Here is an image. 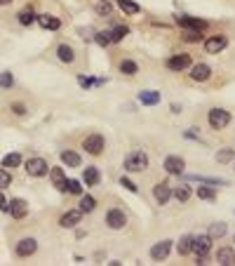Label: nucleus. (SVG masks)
I'll return each mask as SVG.
<instances>
[{"label":"nucleus","instance_id":"obj_1","mask_svg":"<svg viewBox=\"0 0 235 266\" xmlns=\"http://www.w3.org/2000/svg\"><path fill=\"white\" fill-rule=\"evenodd\" d=\"M125 169L127 172H143V169H148V156L137 148V151H132L127 158H125Z\"/></svg>","mask_w":235,"mask_h":266},{"label":"nucleus","instance_id":"obj_2","mask_svg":"<svg viewBox=\"0 0 235 266\" xmlns=\"http://www.w3.org/2000/svg\"><path fill=\"white\" fill-rule=\"evenodd\" d=\"M207 121H210L212 130H223V127L231 125V113L226 109H212L210 116H207Z\"/></svg>","mask_w":235,"mask_h":266},{"label":"nucleus","instance_id":"obj_3","mask_svg":"<svg viewBox=\"0 0 235 266\" xmlns=\"http://www.w3.org/2000/svg\"><path fill=\"white\" fill-rule=\"evenodd\" d=\"M82 148H85L90 156H101L106 148V139L101 134H90V137L82 142Z\"/></svg>","mask_w":235,"mask_h":266},{"label":"nucleus","instance_id":"obj_4","mask_svg":"<svg viewBox=\"0 0 235 266\" xmlns=\"http://www.w3.org/2000/svg\"><path fill=\"white\" fill-rule=\"evenodd\" d=\"M24 169L28 172V177H45L49 172V165H47L45 158H28Z\"/></svg>","mask_w":235,"mask_h":266},{"label":"nucleus","instance_id":"obj_5","mask_svg":"<svg viewBox=\"0 0 235 266\" xmlns=\"http://www.w3.org/2000/svg\"><path fill=\"white\" fill-rule=\"evenodd\" d=\"M212 250V238L210 236H193V252L198 259H207Z\"/></svg>","mask_w":235,"mask_h":266},{"label":"nucleus","instance_id":"obj_6","mask_svg":"<svg viewBox=\"0 0 235 266\" xmlns=\"http://www.w3.org/2000/svg\"><path fill=\"white\" fill-rule=\"evenodd\" d=\"M106 224H108V229L120 231V229H125L127 217H125V212H122V210L113 207V210H108V215H106Z\"/></svg>","mask_w":235,"mask_h":266},{"label":"nucleus","instance_id":"obj_7","mask_svg":"<svg viewBox=\"0 0 235 266\" xmlns=\"http://www.w3.org/2000/svg\"><path fill=\"white\" fill-rule=\"evenodd\" d=\"M163 168L167 174H184V169H186V163H184V158H179V156H167L164 158V163H163Z\"/></svg>","mask_w":235,"mask_h":266},{"label":"nucleus","instance_id":"obj_8","mask_svg":"<svg viewBox=\"0 0 235 266\" xmlns=\"http://www.w3.org/2000/svg\"><path fill=\"white\" fill-rule=\"evenodd\" d=\"M190 69V80H195V83H205V80H210V75H212V69L207 66V64H190L188 66Z\"/></svg>","mask_w":235,"mask_h":266},{"label":"nucleus","instance_id":"obj_9","mask_svg":"<svg viewBox=\"0 0 235 266\" xmlns=\"http://www.w3.org/2000/svg\"><path fill=\"white\" fill-rule=\"evenodd\" d=\"M153 198L158 200V205H167L169 203V198H172V186L167 182H160L153 186Z\"/></svg>","mask_w":235,"mask_h":266},{"label":"nucleus","instance_id":"obj_10","mask_svg":"<svg viewBox=\"0 0 235 266\" xmlns=\"http://www.w3.org/2000/svg\"><path fill=\"white\" fill-rule=\"evenodd\" d=\"M35 250H38V241L35 238H22L17 242V247H14L17 257H31V254H35Z\"/></svg>","mask_w":235,"mask_h":266},{"label":"nucleus","instance_id":"obj_11","mask_svg":"<svg viewBox=\"0 0 235 266\" xmlns=\"http://www.w3.org/2000/svg\"><path fill=\"white\" fill-rule=\"evenodd\" d=\"M226 45H228L226 36H212L210 40H205V52L207 54H219L221 49H226Z\"/></svg>","mask_w":235,"mask_h":266},{"label":"nucleus","instance_id":"obj_12","mask_svg":"<svg viewBox=\"0 0 235 266\" xmlns=\"http://www.w3.org/2000/svg\"><path fill=\"white\" fill-rule=\"evenodd\" d=\"M80 219H82L80 210H69L66 215H61V219H59V226H61V229H75V226L80 224Z\"/></svg>","mask_w":235,"mask_h":266},{"label":"nucleus","instance_id":"obj_13","mask_svg":"<svg viewBox=\"0 0 235 266\" xmlns=\"http://www.w3.org/2000/svg\"><path fill=\"white\" fill-rule=\"evenodd\" d=\"M188 66H190V54H174V57L167 59V69L174 71V73L184 71V69H188Z\"/></svg>","mask_w":235,"mask_h":266},{"label":"nucleus","instance_id":"obj_14","mask_svg":"<svg viewBox=\"0 0 235 266\" xmlns=\"http://www.w3.org/2000/svg\"><path fill=\"white\" fill-rule=\"evenodd\" d=\"M169 250H172V241L155 242V245L151 247V259H153V262H163V259H167Z\"/></svg>","mask_w":235,"mask_h":266},{"label":"nucleus","instance_id":"obj_15","mask_svg":"<svg viewBox=\"0 0 235 266\" xmlns=\"http://www.w3.org/2000/svg\"><path fill=\"white\" fill-rule=\"evenodd\" d=\"M7 212H10L14 219H24L26 215H28V203H26L24 198H12Z\"/></svg>","mask_w":235,"mask_h":266},{"label":"nucleus","instance_id":"obj_16","mask_svg":"<svg viewBox=\"0 0 235 266\" xmlns=\"http://www.w3.org/2000/svg\"><path fill=\"white\" fill-rule=\"evenodd\" d=\"M176 24L181 28H195V31H205L210 26L205 19H198V17H176Z\"/></svg>","mask_w":235,"mask_h":266},{"label":"nucleus","instance_id":"obj_17","mask_svg":"<svg viewBox=\"0 0 235 266\" xmlns=\"http://www.w3.org/2000/svg\"><path fill=\"white\" fill-rule=\"evenodd\" d=\"M49 179H52V186L57 189V191H66V172L64 168H49Z\"/></svg>","mask_w":235,"mask_h":266},{"label":"nucleus","instance_id":"obj_18","mask_svg":"<svg viewBox=\"0 0 235 266\" xmlns=\"http://www.w3.org/2000/svg\"><path fill=\"white\" fill-rule=\"evenodd\" d=\"M160 99H163V95L158 90H141L139 92V101L143 106H155V104H160Z\"/></svg>","mask_w":235,"mask_h":266},{"label":"nucleus","instance_id":"obj_19","mask_svg":"<svg viewBox=\"0 0 235 266\" xmlns=\"http://www.w3.org/2000/svg\"><path fill=\"white\" fill-rule=\"evenodd\" d=\"M82 182H85V186H96V184L101 182V172H99V168L87 165L85 172H82Z\"/></svg>","mask_w":235,"mask_h":266},{"label":"nucleus","instance_id":"obj_20","mask_svg":"<svg viewBox=\"0 0 235 266\" xmlns=\"http://www.w3.org/2000/svg\"><path fill=\"white\" fill-rule=\"evenodd\" d=\"M35 22L43 28H47V31H59V26H61V22H59L57 17H52V14H38Z\"/></svg>","mask_w":235,"mask_h":266},{"label":"nucleus","instance_id":"obj_21","mask_svg":"<svg viewBox=\"0 0 235 266\" xmlns=\"http://www.w3.org/2000/svg\"><path fill=\"white\" fill-rule=\"evenodd\" d=\"M57 57H59V61H64V64H73V61H75V49L70 48V45H66V43H61L57 48Z\"/></svg>","mask_w":235,"mask_h":266},{"label":"nucleus","instance_id":"obj_22","mask_svg":"<svg viewBox=\"0 0 235 266\" xmlns=\"http://www.w3.org/2000/svg\"><path fill=\"white\" fill-rule=\"evenodd\" d=\"M61 163L66 165V168H80L82 165V158L75 153V151H61Z\"/></svg>","mask_w":235,"mask_h":266},{"label":"nucleus","instance_id":"obj_23","mask_svg":"<svg viewBox=\"0 0 235 266\" xmlns=\"http://www.w3.org/2000/svg\"><path fill=\"white\" fill-rule=\"evenodd\" d=\"M216 262H219L221 266L235 264V250H233V247H221V250L216 252Z\"/></svg>","mask_w":235,"mask_h":266},{"label":"nucleus","instance_id":"obj_24","mask_svg":"<svg viewBox=\"0 0 235 266\" xmlns=\"http://www.w3.org/2000/svg\"><path fill=\"white\" fill-rule=\"evenodd\" d=\"M190 193H193V191H190V186H188V184H179L176 189H172V195H174L179 203H188Z\"/></svg>","mask_w":235,"mask_h":266},{"label":"nucleus","instance_id":"obj_25","mask_svg":"<svg viewBox=\"0 0 235 266\" xmlns=\"http://www.w3.org/2000/svg\"><path fill=\"white\" fill-rule=\"evenodd\" d=\"M207 236H210L212 241H214V238H223V236H226V224H223V221H214V224H210Z\"/></svg>","mask_w":235,"mask_h":266},{"label":"nucleus","instance_id":"obj_26","mask_svg":"<svg viewBox=\"0 0 235 266\" xmlns=\"http://www.w3.org/2000/svg\"><path fill=\"white\" fill-rule=\"evenodd\" d=\"M176 250H179V254H190L193 252V236L188 233V236H184V238H179Z\"/></svg>","mask_w":235,"mask_h":266},{"label":"nucleus","instance_id":"obj_27","mask_svg":"<svg viewBox=\"0 0 235 266\" xmlns=\"http://www.w3.org/2000/svg\"><path fill=\"white\" fill-rule=\"evenodd\" d=\"M17 17H19V24H22V26H31L35 22V17H38V14H35L31 7H24V10L17 14Z\"/></svg>","mask_w":235,"mask_h":266},{"label":"nucleus","instance_id":"obj_28","mask_svg":"<svg viewBox=\"0 0 235 266\" xmlns=\"http://www.w3.org/2000/svg\"><path fill=\"white\" fill-rule=\"evenodd\" d=\"M190 179H195L200 184H210V186H226V179H219V177H202V174H193Z\"/></svg>","mask_w":235,"mask_h":266},{"label":"nucleus","instance_id":"obj_29","mask_svg":"<svg viewBox=\"0 0 235 266\" xmlns=\"http://www.w3.org/2000/svg\"><path fill=\"white\" fill-rule=\"evenodd\" d=\"M118 7H120L125 14H139V10H141L134 0H118Z\"/></svg>","mask_w":235,"mask_h":266},{"label":"nucleus","instance_id":"obj_30","mask_svg":"<svg viewBox=\"0 0 235 266\" xmlns=\"http://www.w3.org/2000/svg\"><path fill=\"white\" fill-rule=\"evenodd\" d=\"M94 207H96V200H94L92 195H82L80 198V210L82 215H90V212H94Z\"/></svg>","mask_w":235,"mask_h":266},{"label":"nucleus","instance_id":"obj_31","mask_svg":"<svg viewBox=\"0 0 235 266\" xmlns=\"http://www.w3.org/2000/svg\"><path fill=\"white\" fill-rule=\"evenodd\" d=\"M127 36H129V26L120 24V26H116V28L111 31V43H120L122 38H127Z\"/></svg>","mask_w":235,"mask_h":266},{"label":"nucleus","instance_id":"obj_32","mask_svg":"<svg viewBox=\"0 0 235 266\" xmlns=\"http://www.w3.org/2000/svg\"><path fill=\"white\" fill-rule=\"evenodd\" d=\"M120 73H125V75H137V73H139V66H137V61H132V59L120 61Z\"/></svg>","mask_w":235,"mask_h":266},{"label":"nucleus","instance_id":"obj_33","mask_svg":"<svg viewBox=\"0 0 235 266\" xmlns=\"http://www.w3.org/2000/svg\"><path fill=\"white\" fill-rule=\"evenodd\" d=\"M19 165H22V156L19 153H7V156L2 158V168L12 169V168H19Z\"/></svg>","mask_w":235,"mask_h":266},{"label":"nucleus","instance_id":"obj_34","mask_svg":"<svg viewBox=\"0 0 235 266\" xmlns=\"http://www.w3.org/2000/svg\"><path fill=\"white\" fill-rule=\"evenodd\" d=\"M198 198L200 200H216V191L212 189L210 184L207 186H198Z\"/></svg>","mask_w":235,"mask_h":266},{"label":"nucleus","instance_id":"obj_35","mask_svg":"<svg viewBox=\"0 0 235 266\" xmlns=\"http://www.w3.org/2000/svg\"><path fill=\"white\" fill-rule=\"evenodd\" d=\"M231 160H235V148H221L216 153V163H221V165L231 163Z\"/></svg>","mask_w":235,"mask_h":266},{"label":"nucleus","instance_id":"obj_36","mask_svg":"<svg viewBox=\"0 0 235 266\" xmlns=\"http://www.w3.org/2000/svg\"><path fill=\"white\" fill-rule=\"evenodd\" d=\"M96 14H99V17H111V14H113V5H111L108 0H99V2H96Z\"/></svg>","mask_w":235,"mask_h":266},{"label":"nucleus","instance_id":"obj_37","mask_svg":"<svg viewBox=\"0 0 235 266\" xmlns=\"http://www.w3.org/2000/svg\"><path fill=\"white\" fill-rule=\"evenodd\" d=\"M94 43L101 45V48H108L111 45V31H96L94 33Z\"/></svg>","mask_w":235,"mask_h":266},{"label":"nucleus","instance_id":"obj_38","mask_svg":"<svg viewBox=\"0 0 235 266\" xmlns=\"http://www.w3.org/2000/svg\"><path fill=\"white\" fill-rule=\"evenodd\" d=\"M184 40H186V43H200V40H202V31H195V28H184Z\"/></svg>","mask_w":235,"mask_h":266},{"label":"nucleus","instance_id":"obj_39","mask_svg":"<svg viewBox=\"0 0 235 266\" xmlns=\"http://www.w3.org/2000/svg\"><path fill=\"white\" fill-rule=\"evenodd\" d=\"M66 191L73 195H82V182H78V179H69L66 182Z\"/></svg>","mask_w":235,"mask_h":266},{"label":"nucleus","instance_id":"obj_40","mask_svg":"<svg viewBox=\"0 0 235 266\" xmlns=\"http://www.w3.org/2000/svg\"><path fill=\"white\" fill-rule=\"evenodd\" d=\"M12 184V172L7 168H0V189H7Z\"/></svg>","mask_w":235,"mask_h":266},{"label":"nucleus","instance_id":"obj_41","mask_svg":"<svg viewBox=\"0 0 235 266\" xmlns=\"http://www.w3.org/2000/svg\"><path fill=\"white\" fill-rule=\"evenodd\" d=\"M120 186H125L129 193H139V186L132 182V179H127V177H122V179H120Z\"/></svg>","mask_w":235,"mask_h":266},{"label":"nucleus","instance_id":"obj_42","mask_svg":"<svg viewBox=\"0 0 235 266\" xmlns=\"http://www.w3.org/2000/svg\"><path fill=\"white\" fill-rule=\"evenodd\" d=\"M14 85V78H12V73H0V87H12Z\"/></svg>","mask_w":235,"mask_h":266},{"label":"nucleus","instance_id":"obj_43","mask_svg":"<svg viewBox=\"0 0 235 266\" xmlns=\"http://www.w3.org/2000/svg\"><path fill=\"white\" fill-rule=\"evenodd\" d=\"M12 111H14L17 116H24V113H26V106H24V104H19V101H17V104H12Z\"/></svg>","mask_w":235,"mask_h":266},{"label":"nucleus","instance_id":"obj_44","mask_svg":"<svg viewBox=\"0 0 235 266\" xmlns=\"http://www.w3.org/2000/svg\"><path fill=\"white\" fill-rule=\"evenodd\" d=\"M78 83H80L82 87H90L94 80H92V78H85V75H78Z\"/></svg>","mask_w":235,"mask_h":266},{"label":"nucleus","instance_id":"obj_45","mask_svg":"<svg viewBox=\"0 0 235 266\" xmlns=\"http://www.w3.org/2000/svg\"><path fill=\"white\" fill-rule=\"evenodd\" d=\"M0 210H2V212H7V210H10V203L5 200V195H2V191H0Z\"/></svg>","mask_w":235,"mask_h":266},{"label":"nucleus","instance_id":"obj_46","mask_svg":"<svg viewBox=\"0 0 235 266\" xmlns=\"http://www.w3.org/2000/svg\"><path fill=\"white\" fill-rule=\"evenodd\" d=\"M186 139H198V134L193 132V130H188V132H186Z\"/></svg>","mask_w":235,"mask_h":266},{"label":"nucleus","instance_id":"obj_47","mask_svg":"<svg viewBox=\"0 0 235 266\" xmlns=\"http://www.w3.org/2000/svg\"><path fill=\"white\" fill-rule=\"evenodd\" d=\"M12 0H0V5H10Z\"/></svg>","mask_w":235,"mask_h":266},{"label":"nucleus","instance_id":"obj_48","mask_svg":"<svg viewBox=\"0 0 235 266\" xmlns=\"http://www.w3.org/2000/svg\"><path fill=\"white\" fill-rule=\"evenodd\" d=\"M233 241H235V238H233Z\"/></svg>","mask_w":235,"mask_h":266}]
</instances>
